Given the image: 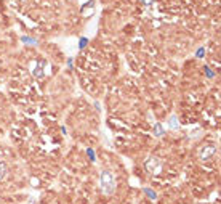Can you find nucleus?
Instances as JSON below:
<instances>
[{"label": "nucleus", "instance_id": "obj_1", "mask_svg": "<svg viewBox=\"0 0 221 204\" xmlns=\"http://www.w3.org/2000/svg\"><path fill=\"white\" fill-rule=\"evenodd\" d=\"M99 185H101V191L104 193L106 196H111L114 191H116V180H114L112 172L104 169L101 172V177H99Z\"/></svg>", "mask_w": 221, "mask_h": 204}, {"label": "nucleus", "instance_id": "obj_2", "mask_svg": "<svg viewBox=\"0 0 221 204\" xmlns=\"http://www.w3.org/2000/svg\"><path fill=\"white\" fill-rule=\"evenodd\" d=\"M216 153V146L213 145V143H207V145H204V146L200 148V151H199V156H200V159L207 161L210 159L213 154Z\"/></svg>", "mask_w": 221, "mask_h": 204}, {"label": "nucleus", "instance_id": "obj_3", "mask_svg": "<svg viewBox=\"0 0 221 204\" xmlns=\"http://www.w3.org/2000/svg\"><path fill=\"white\" fill-rule=\"evenodd\" d=\"M144 167H146V170L151 172V174H159L160 169H162V162L157 159V158H149V159L146 161Z\"/></svg>", "mask_w": 221, "mask_h": 204}, {"label": "nucleus", "instance_id": "obj_4", "mask_svg": "<svg viewBox=\"0 0 221 204\" xmlns=\"http://www.w3.org/2000/svg\"><path fill=\"white\" fill-rule=\"evenodd\" d=\"M152 134L156 135V137H162V135L165 134V129H164V127H162V124H160V122H156V124H154Z\"/></svg>", "mask_w": 221, "mask_h": 204}, {"label": "nucleus", "instance_id": "obj_5", "mask_svg": "<svg viewBox=\"0 0 221 204\" xmlns=\"http://www.w3.org/2000/svg\"><path fill=\"white\" fill-rule=\"evenodd\" d=\"M168 124H170V129H173V130H178V129H180V122H178L176 116H172L170 121H168Z\"/></svg>", "mask_w": 221, "mask_h": 204}, {"label": "nucleus", "instance_id": "obj_6", "mask_svg": "<svg viewBox=\"0 0 221 204\" xmlns=\"http://www.w3.org/2000/svg\"><path fill=\"white\" fill-rule=\"evenodd\" d=\"M7 172H8V167H7V164H5V162H0V180H3V178H5Z\"/></svg>", "mask_w": 221, "mask_h": 204}, {"label": "nucleus", "instance_id": "obj_7", "mask_svg": "<svg viewBox=\"0 0 221 204\" xmlns=\"http://www.w3.org/2000/svg\"><path fill=\"white\" fill-rule=\"evenodd\" d=\"M42 68H43V64H39V68L34 69V76H35V77H43V71H42Z\"/></svg>", "mask_w": 221, "mask_h": 204}, {"label": "nucleus", "instance_id": "obj_8", "mask_svg": "<svg viewBox=\"0 0 221 204\" xmlns=\"http://www.w3.org/2000/svg\"><path fill=\"white\" fill-rule=\"evenodd\" d=\"M144 193L149 196V198H151V199H157V195L152 191V190H151V188H144Z\"/></svg>", "mask_w": 221, "mask_h": 204}, {"label": "nucleus", "instance_id": "obj_9", "mask_svg": "<svg viewBox=\"0 0 221 204\" xmlns=\"http://www.w3.org/2000/svg\"><path fill=\"white\" fill-rule=\"evenodd\" d=\"M23 42H27V44H35V40H31L29 37H23Z\"/></svg>", "mask_w": 221, "mask_h": 204}, {"label": "nucleus", "instance_id": "obj_10", "mask_svg": "<svg viewBox=\"0 0 221 204\" xmlns=\"http://www.w3.org/2000/svg\"><path fill=\"white\" fill-rule=\"evenodd\" d=\"M87 153L90 154V158H91V161H95V153H93V150H87Z\"/></svg>", "mask_w": 221, "mask_h": 204}, {"label": "nucleus", "instance_id": "obj_11", "mask_svg": "<svg viewBox=\"0 0 221 204\" xmlns=\"http://www.w3.org/2000/svg\"><path fill=\"white\" fill-rule=\"evenodd\" d=\"M204 53H205V50H204V48H199V52H197V56L200 58V56H202V55H204Z\"/></svg>", "mask_w": 221, "mask_h": 204}, {"label": "nucleus", "instance_id": "obj_12", "mask_svg": "<svg viewBox=\"0 0 221 204\" xmlns=\"http://www.w3.org/2000/svg\"><path fill=\"white\" fill-rule=\"evenodd\" d=\"M85 45H87V39H82L80 40V48H83Z\"/></svg>", "mask_w": 221, "mask_h": 204}, {"label": "nucleus", "instance_id": "obj_13", "mask_svg": "<svg viewBox=\"0 0 221 204\" xmlns=\"http://www.w3.org/2000/svg\"><path fill=\"white\" fill-rule=\"evenodd\" d=\"M143 2H144V3H148V5H149V3H152L154 0H143Z\"/></svg>", "mask_w": 221, "mask_h": 204}]
</instances>
